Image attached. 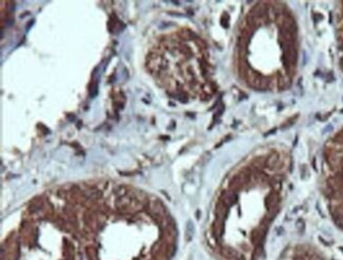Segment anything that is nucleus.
Here are the masks:
<instances>
[{"label": "nucleus", "instance_id": "f257e3e1", "mask_svg": "<svg viewBox=\"0 0 343 260\" xmlns=\"http://www.w3.org/2000/svg\"><path fill=\"white\" fill-rule=\"evenodd\" d=\"M243 76L260 91L287 89L296 73L298 29L281 2H259L251 9L242 32Z\"/></svg>", "mask_w": 343, "mask_h": 260}, {"label": "nucleus", "instance_id": "f03ea898", "mask_svg": "<svg viewBox=\"0 0 343 260\" xmlns=\"http://www.w3.org/2000/svg\"><path fill=\"white\" fill-rule=\"evenodd\" d=\"M340 250H341V251H343V248H340Z\"/></svg>", "mask_w": 343, "mask_h": 260}]
</instances>
